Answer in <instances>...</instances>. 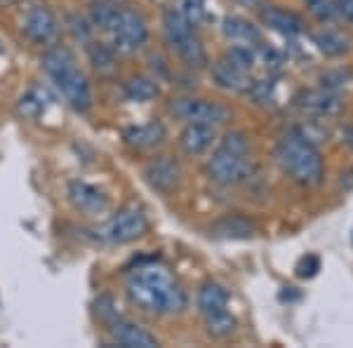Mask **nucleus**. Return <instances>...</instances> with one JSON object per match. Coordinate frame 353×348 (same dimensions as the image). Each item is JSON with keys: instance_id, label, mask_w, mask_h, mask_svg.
<instances>
[{"instance_id": "obj_1", "label": "nucleus", "mask_w": 353, "mask_h": 348, "mask_svg": "<svg viewBox=\"0 0 353 348\" xmlns=\"http://www.w3.org/2000/svg\"><path fill=\"white\" fill-rule=\"evenodd\" d=\"M125 292L137 308L153 316H174L189 304L181 285L158 261H139L125 278Z\"/></svg>"}, {"instance_id": "obj_2", "label": "nucleus", "mask_w": 353, "mask_h": 348, "mask_svg": "<svg viewBox=\"0 0 353 348\" xmlns=\"http://www.w3.org/2000/svg\"><path fill=\"white\" fill-rule=\"evenodd\" d=\"M43 68L54 81L59 94L68 101V106L85 113L92 106V90L85 78V73L78 68V61L66 45H54L43 54Z\"/></svg>"}, {"instance_id": "obj_3", "label": "nucleus", "mask_w": 353, "mask_h": 348, "mask_svg": "<svg viewBox=\"0 0 353 348\" xmlns=\"http://www.w3.org/2000/svg\"><path fill=\"white\" fill-rule=\"evenodd\" d=\"M276 161L290 179L301 186H316L323 179V158L306 136L288 134L278 141Z\"/></svg>"}, {"instance_id": "obj_4", "label": "nucleus", "mask_w": 353, "mask_h": 348, "mask_svg": "<svg viewBox=\"0 0 353 348\" xmlns=\"http://www.w3.org/2000/svg\"><path fill=\"white\" fill-rule=\"evenodd\" d=\"M208 174L214 184L233 186L250 174V141L243 132H231L221 139L208 163Z\"/></svg>"}, {"instance_id": "obj_5", "label": "nucleus", "mask_w": 353, "mask_h": 348, "mask_svg": "<svg viewBox=\"0 0 353 348\" xmlns=\"http://www.w3.org/2000/svg\"><path fill=\"white\" fill-rule=\"evenodd\" d=\"M163 33L168 45L176 52V57H181L189 66H203L208 61V54H205V48L196 33V26L179 10H165Z\"/></svg>"}, {"instance_id": "obj_6", "label": "nucleus", "mask_w": 353, "mask_h": 348, "mask_svg": "<svg viewBox=\"0 0 353 348\" xmlns=\"http://www.w3.org/2000/svg\"><path fill=\"white\" fill-rule=\"evenodd\" d=\"M106 36L111 41V50L118 54H134L149 41V26L139 12L130 8H121L111 26L106 28Z\"/></svg>"}, {"instance_id": "obj_7", "label": "nucleus", "mask_w": 353, "mask_h": 348, "mask_svg": "<svg viewBox=\"0 0 353 348\" xmlns=\"http://www.w3.org/2000/svg\"><path fill=\"white\" fill-rule=\"evenodd\" d=\"M149 231V216L139 205H128L99 228V238L109 245H128Z\"/></svg>"}, {"instance_id": "obj_8", "label": "nucleus", "mask_w": 353, "mask_h": 348, "mask_svg": "<svg viewBox=\"0 0 353 348\" xmlns=\"http://www.w3.org/2000/svg\"><path fill=\"white\" fill-rule=\"evenodd\" d=\"M172 113L186 123H201V125H224L229 121V108L208 99H176L172 104Z\"/></svg>"}, {"instance_id": "obj_9", "label": "nucleus", "mask_w": 353, "mask_h": 348, "mask_svg": "<svg viewBox=\"0 0 353 348\" xmlns=\"http://www.w3.org/2000/svg\"><path fill=\"white\" fill-rule=\"evenodd\" d=\"M21 33L36 45H50L59 33V21H57V17L50 8L36 5L21 19Z\"/></svg>"}, {"instance_id": "obj_10", "label": "nucleus", "mask_w": 353, "mask_h": 348, "mask_svg": "<svg viewBox=\"0 0 353 348\" xmlns=\"http://www.w3.org/2000/svg\"><path fill=\"white\" fill-rule=\"evenodd\" d=\"M111 336H113V344L123 346V348H156L158 346V339L149 329H144L137 323L121 320V318L111 325Z\"/></svg>"}, {"instance_id": "obj_11", "label": "nucleus", "mask_w": 353, "mask_h": 348, "mask_svg": "<svg viewBox=\"0 0 353 348\" xmlns=\"http://www.w3.org/2000/svg\"><path fill=\"white\" fill-rule=\"evenodd\" d=\"M212 78L221 90H229V92H248V88L252 85V78H250L248 68L238 66L229 57L214 64Z\"/></svg>"}, {"instance_id": "obj_12", "label": "nucleus", "mask_w": 353, "mask_h": 348, "mask_svg": "<svg viewBox=\"0 0 353 348\" xmlns=\"http://www.w3.org/2000/svg\"><path fill=\"white\" fill-rule=\"evenodd\" d=\"M297 106L301 111L311 113V116L330 118L337 116L341 111V101L337 94L327 92V90H306L297 96Z\"/></svg>"}, {"instance_id": "obj_13", "label": "nucleus", "mask_w": 353, "mask_h": 348, "mask_svg": "<svg viewBox=\"0 0 353 348\" xmlns=\"http://www.w3.org/2000/svg\"><path fill=\"white\" fill-rule=\"evenodd\" d=\"M217 139L212 125H201V123H186V127L179 134V146L184 148V153L189 156H203L210 146Z\"/></svg>"}, {"instance_id": "obj_14", "label": "nucleus", "mask_w": 353, "mask_h": 348, "mask_svg": "<svg viewBox=\"0 0 353 348\" xmlns=\"http://www.w3.org/2000/svg\"><path fill=\"white\" fill-rule=\"evenodd\" d=\"M123 139H125V144L137 148V151H151V148H158L165 141V127L156 121L134 125V127L125 130Z\"/></svg>"}, {"instance_id": "obj_15", "label": "nucleus", "mask_w": 353, "mask_h": 348, "mask_svg": "<svg viewBox=\"0 0 353 348\" xmlns=\"http://www.w3.org/2000/svg\"><path fill=\"white\" fill-rule=\"evenodd\" d=\"M179 163L170 156H163V158H156L149 167H146V179L153 188L163 193H170L172 188L179 184Z\"/></svg>"}, {"instance_id": "obj_16", "label": "nucleus", "mask_w": 353, "mask_h": 348, "mask_svg": "<svg viewBox=\"0 0 353 348\" xmlns=\"http://www.w3.org/2000/svg\"><path fill=\"white\" fill-rule=\"evenodd\" d=\"M68 198H71V203L76 205L81 212H88V214L104 212L106 205H109L106 196L99 188L85 184V181H71V184H68Z\"/></svg>"}, {"instance_id": "obj_17", "label": "nucleus", "mask_w": 353, "mask_h": 348, "mask_svg": "<svg viewBox=\"0 0 353 348\" xmlns=\"http://www.w3.org/2000/svg\"><path fill=\"white\" fill-rule=\"evenodd\" d=\"M261 21L269 28H273V31L283 33V36H288V38H294L304 31V21L294 12H288V10H281V8H264L261 10Z\"/></svg>"}, {"instance_id": "obj_18", "label": "nucleus", "mask_w": 353, "mask_h": 348, "mask_svg": "<svg viewBox=\"0 0 353 348\" xmlns=\"http://www.w3.org/2000/svg\"><path fill=\"white\" fill-rule=\"evenodd\" d=\"M226 306H229V294L226 289L217 283H205L201 289H198V311H201L203 318L217 316V313H224Z\"/></svg>"}, {"instance_id": "obj_19", "label": "nucleus", "mask_w": 353, "mask_h": 348, "mask_svg": "<svg viewBox=\"0 0 353 348\" xmlns=\"http://www.w3.org/2000/svg\"><path fill=\"white\" fill-rule=\"evenodd\" d=\"M224 36L238 45H248V48L261 45V33L250 24V21L241 19V17H229V19H224Z\"/></svg>"}, {"instance_id": "obj_20", "label": "nucleus", "mask_w": 353, "mask_h": 348, "mask_svg": "<svg viewBox=\"0 0 353 348\" xmlns=\"http://www.w3.org/2000/svg\"><path fill=\"white\" fill-rule=\"evenodd\" d=\"M252 233H254V224L241 214L224 216V219L212 226V236L224 238V240H241V238H250Z\"/></svg>"}, {"instance_id": "obj_21", "label": "nucleus", "mask_w": 353, "mask_h": 348, "mask_svg": "<svg viewBox=\"0 0 353 348\" xmlns=\"http://www.w3.org/2000/svg\"><path fill=\"white\" fill-rule=\"evenodd\" d=\"M88 54L92 61L94 71L99 76H111L116 71V52L111 50V45H101V43H88Z\"/></svg>"}, {"instance_id": "obj_22", "label": "nucleus", "mask_w": 353, "mask_h": 348, "mask_svg": "<svg viewBox=\"0 0 353 348\" xmlns=\"http://www.w3.org/2000/svg\"><path fill=\"white\" fill-rule=\"evenodd\" d=\"M50 101V94L45 88H31L28 92L19 99V113L26 118H38L41 113L45 111V106H48Z\"/></svg>"}, {"instance_id": "obj_23", "label": "nucleus", "mask_w": 353, "mask_h": 348, "mask_svg": "<svg viewBox=\"0 0 353 348\" xmlns=\"http://www.w3.org/2000/svg\"><path fill=\"white\" fill-rule=\"evenodd\" d=\"M156 94H158V88L149 78H130V81L125 83V96L132 101H151Z\"/></svg>"}, {"instance_id": "obj_24", "label": "nucleus", "mask_w": 353, "mask_h": 348, "mask_svg": "<svg viewBox=\"0 0 353 348\" xmlns=\"http://www.w3.org/2000/svg\"><path fill=\"white\" fill-rule=\"evenodd\" d=\"M313 43H316L318 50L327 57H337L341 52H346V38H341L339 33H334V31L316 33V36H313Z\"/></svg>"}, {"instance_id": "obj_25", "label": "nucleus", "mask_w": 353, "mask_h": 348, "mask_svg": "<svg viewBox=\"0 0 353 348\" xmlns=\"http://www.w3.org/2000/svg\"><path fill=\"white\" fill-rule=\"evenodd\" d=\"M205 325H208V332L212 336L226 339V336H231L233 329H236V318H233L229 311H224V313H217V316L205 318Z\"/></svg>"}, {"instance_id": "obj_26", "label": "nucleus", "mask_w": 353, "mask_h": 348, "mask_svg": "<svg viewBox=\"0 0 353 348\" xmlns=\"http://www.w3.org/2000/svg\"><path fill=\"white\" fill-rule=\"evenodd\" d=\"M174 3H176V8H174V10H179V12L184 14L193 26L203 24V21L208 19L205 0H174Z\"/></svg>"}, {"instance_id": "obj_27", "label": "nucleus", "mask_w": 353, "mask_h": 348, "mask_svg": "<svg viewBox=\"0 0 353 348\" xmlns=\"http://www.w3.org/2000/svg\"><path fill=\"white\" fill-rule=\"evenodd\" d=\"M306 8H309V12L321 21H330L337 14L332 0H306Z\"/></svg>"}, {"instance_id": "obj_28", "label": "nucleus", "mask_w": 353, "mask_h": 348, "mask_svg": "<svg viewBox=\"0 0 353 348\" xmlns=\"http://www.w3.org/2000/svg\"><path fill=\"white\" fill-rule=\"evenodd\" d=\"M297 276L299 278H313L318 271H321V259H318L316 254H306V256H301V259L297 261Z\"/></svg>"}, {"instance_id": "obj_29", "label": "nucleus", "mask_w": 353, "mask_h": 348, "mask_svg": "<svg viewBox=\"0 0 353 348\" xmlns=\"http://www.w3.org/2000/svg\"><path fill=\"white\" fill-rule=\"evenodd\" d=\"M334 10H337L339 17L353 21V0H334Z\"/></svg>"}, {"instance_id": "obj_30", "label": "nucleus", "mask_w": 353, "mask_h": 348, "mask_svg": "<svg viewBox=\"0 0 353 348\" xmlns=\"http://www.w3.org/2000/svg\"><path fill=\"white\" fill-rule=\"evenodd\" d=\"M346 144L353 148V130H349V132H346Z\"/></svg>"}, {"instance_id": "obj_31", "label": "nucleus", "mask_w": 353, "mask_h": 348, "mask_svg": "<svg viewBox=\"0 0 353 348\" xmlns=\"http://www.w3.org/2000/svg\"><path fill=\"white\" fill-rule=\"evenodd\" d=\"M0 52H3V48H0Z\"/></svg>"}]
</instances>
